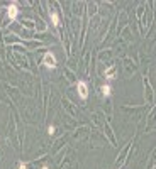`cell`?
Instances as JSON below:
<instances>
[{
  "instance_id": "cell-1",
  "label": "cell",
  "mask_w": 156,
  "mask_h": 169,
  "mask_svg": "<svg viewBox=\"0 0 156 169\" xmlns=\"http://www.w3.org/2000/svg\"><path fill=\"white\" fill-rule=\"evenodd\" d=\"M76 90H78V97L82 100H87L88 98V86H87V81H78L76 83Z\"/></svg>"
},
{
  "instance_id": "cell-2",
  "label": "cell",
  "mask_w": 156,
  "mask_h": 169,
  "mask_svg": "<svg viewBox=\"0 0 156 169\" xmlns=\"http://www.w3.org/2000/svg\"><path fill=\"white\" fill-rule=\"evenodd\" d=\"M43 63H44V66L48 68V69H54V68H56V56L53 54V53H46V54H44Z\"/></svg>"
},
{
  "instance_id": "cell-3",
  "label": "cell",
  "mask_w": 156,
  "mask_h": 169,
  "mask_svg": "<svg viewBox=\"0 0 156 169\" xmlns=\"http://www.w3.org/2000/svg\"><path fill=\"white\" fill-rule=\"evenodd\" d=\"M19 14V8H17V2H12V4L9 5V8H7V15H9L10 21H14L15 17H17Z\"/></svg>"
},
{
  "instance_id": "cell-4",
  "label": "cell",
  "mask_w": 156,
  "mask_h": 169,
  "mask_svg": "<svg viewBox=\"0 0 156 169\" xmlns=\"http://www.w3.org/2000/svg\"><path fill=\"white\" fill-rule=\"evenodd\" d=\"M49 17H51V22L54 27H60V15H58V12H54V10H49Z\"/></svg>"
},
{
  "instance_id": "cell-5",
  "label": "cell",
  "mask_w": 156,
  "mask_h": 169,
  "mask_svg": "<svg viewBox=\"0 0 156 169\" xmlns=\"http://www.w3.org/2000/svg\"><path fill=\"white\" fill-rule=\"evenodd\" d=\"M102 95H104L105 98H109L110 95H112V86L109 83H105V84H102Z\"/></svg>"
},
{
  "instance_id": "cell-6",
  "label": "cell",
  "mask_w": 156,
  "mask_h": 169,
  "mask_svg": "<svg viewBox=\"0 0 156 169\" xmlns=\"http://www.w3.org/2000/svg\"><path fill=\"white\" fill-rule=\"evenodd\" d=\"M114 69H115L114 66H109L105 69V80H114Z\"/></svg>"
},
{
  "instance_id": "cell-7",
  "label": "cell",
  "mask_w": 156,
  "mask_h": 169,
  "mask_svg": "<svg viewBox=\"0 0 156 169\" xmlns=\"http://www.w3.org/2000/svg\"><path fill=\"white\" fill-rule=\"evenodd\" d=\"M54 130H56V129H54V125H49L48 127V134L49 135H54Z\"/></svg>"
},
{
  "instance_id": "cell-8",
  "label": "cell",
  "mask_w": 156,
  "mask_h": 169,
  "mask_svg": "<svg viewBox=\"0 0 156 169\" xmlns=\"http://www.w3.org/2000/svg\"><path fill=\"white\" fill-rule=\"evenodd\" d=\"M17 169H26V162H19V164H17Z\"/></svg>"
},
{
  "instance_id": "cell-9",
  "label": "cell",
  "mask_w": 156,
  "mask_h": 169,
  "mask_svg": "<svg viewBox=\"0 0 156 169\" xmlns=\"http://www.w3.org/2000/svg\"><path fill=\"white\" fill-rule=\"evenodd\" d=\"M41 169H49V167H48V166H46V164H44V166H43V167H41Z\"/></svg>"
},
{
  "instance_id": "cell-10",
  "label": "cell",
  "mask_w": 156,
  "mask_h": 169,
  "mask_svg": "<svg viewBox=\"0 0 156 169\" xmlns=\"http://www.w3.org/2000/svg\"><path fill=\"white\" fill-rule=\"evenodd\" d=\"M154 169H156V167H154Z\"/></svg>"
}]
</instances>
